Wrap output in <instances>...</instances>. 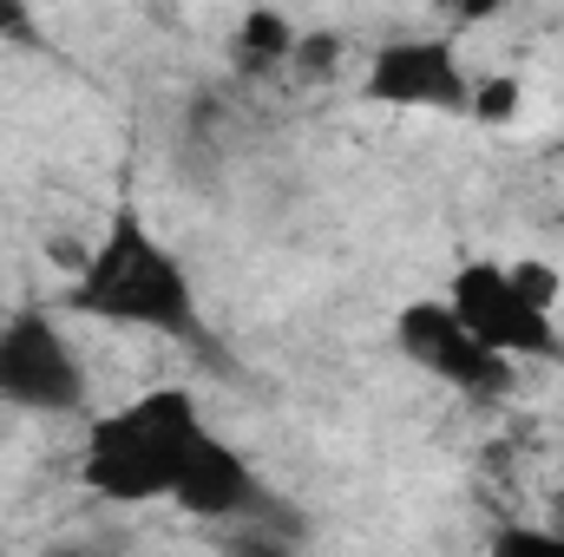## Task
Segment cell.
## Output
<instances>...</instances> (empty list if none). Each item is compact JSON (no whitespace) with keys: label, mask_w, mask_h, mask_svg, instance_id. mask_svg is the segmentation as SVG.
Instances as JSON below:
<instances>
[{"label":"cell","mask_w":564,"mask_h":557,"mask_svg":"<svg viewBox=\"0 0 564 557\" xmlns=\"http://www.w3.org/2000/svg\"><path fill=\"white\" fill-rule=\"evenodd\" d=\"M66 308L93 315L106 328H139V335H164L184 348H210V321H204V302H197V282L184 270V256L132 204L112 210L106 230L73 263Z\"/></svg>","instance_id":"cell-1"},{"label":"cell","mask_w":564,"mask_h":557,"mask_svg":"<svg viewBox=\"0 0 564 557\" xmlns=\"http://www.w3.org/2000/svg\"><path fill=\"white\" fill-rule=\"evenodd\" d=\"M204 439H210V419L191 387H144L126 407L86 419L73 472L106 505H171V492Z\"/></svg>","instance_id":"cell-2"},{"label":"cell","mask_w":564,"mask_h":557,"mask_svg":"<svg viewBox=\"0 0 564 557\" xmlns=\"http://www.w3.org/2000/svg\"><path fill=\"white\" fill-rule=\"evenodd\" d=\"M440 302L459 315V328L492 348L499 361H564V335H558V270L552 263H532V256H512V263H492V256H473L459 263Z\"/></svg>","instance_id":"cell-3"},{"label":"cell","mask_w":564,"mask_h":557,"mask_svg":"<svg viewBox=\"0 0 564 557\" xmlns=\"http://www.w3.org/2000/svg\"><path fill=\"white\" fill-rule=\"evenodd\" d=\"M0 407L33 419L86 414V361L53 308L0 315Z\"/></svg>","instance_id":"cell-4"},{"label":"cell","mask_w":564,"mask_h":557,"mask_svg":"<svg viewBox=\"0 0 564 557\" xmlns=\"http://www.w3.org/2000/svg\"><path fill=\"white\" fill-rule=\"evenodd\" d=\"M394 348H401L421 374H433L446 394H459V401H473V407H499V401L519 387V368L499 361L492 348H479L440 295H414V302L394 315Z\"/></svg>","instance_id":"cell-5"},{"label":"cell","mask_w":564,"mask_h":557,"mask_svg":"<svg viewBox=\"0 0 564 557\" xmlns=\"http://www.w3.org/2000/svg\"><path fill=\"white\" fill-rule=\"evenodd\" d=\"M368 106H401V112H473V73L446 40H388L368 53L361 73Z\"/></svg>","instance_id":"cell-6"},{"label":"cell","mask_w":564,"mask_h":557,"mask_svg":"<svg viewBox=\"0 0 564 557\" xmlns=\"http://www.w3.org/2000/svg\"><path fill=\"white\" fill-rule=\"evenodd\" d=\"M295 20H282L270 7H257V13H243L237 20V53H243V73H282L289 59H295Z\"/></svg>","instance_id":"cell-7"},{"label":"cell","mask_w":564,"mask_h":557,"mask_svg":"<svg viewBox=\"0 0 564 557\" xmlns=\"http://www.w3.org/2000/svg\"><path fill=\"white\" fill-rule=\"evenodd\" d=\"M486 557H564V525H499Z\"/></svg>","instance_id":"cell-8"},{"label":"cell","mask_w":564,"mask_h":557,"mask_svg":"<svg viewBox=\"0 0 564 557\" xmlns=\"http://www.w3.org/2000/svg\"><path fill=\"white\" fill-rule=\"evenodd\" d=\"M224 557H302V538H282L270 525H243L224 538Z\"/></svg>","instance_id":"cell-9"},{"label":"cell","mask_w":564,"mask_h":557,"mask_svg":"<svg viewBox=\"0 0 564 557\" xmlns=\"http://www.w3.org/2000/svg\"><path fill=\"white\" fill-rule=\"evenodd\" d=\"M519 112V79H492V86H473V119H492L506 125Z\"/></svg>","instance_id":"cell-10"}]
</instances>
